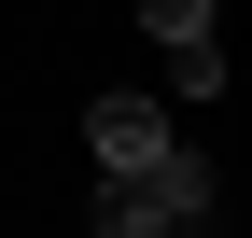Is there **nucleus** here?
<instances>
[{
	"mask_svg": "<svg viewBox=\"0 0 252 238\" xmlns=\"http://www.w3.org/2000/svg\"><path fill=\"white\" fill-rule=\"evenodd\" d=\"M210 196H224V182H210V154H196V140H168L154 168H98V238H196Z\"/></svg>",
	"mask_w": 252,
	"mask_h": 238,
	"instance_id": "1",
	"label": "nucleus"
},
{
	"mask_svg": "<svg viewBox=\"0 0 252 238\" xmlns=\"http://www.w3.org/2000/svg\"><path fill=\"white\" fill-rule=\"evenodd\" d=\"M168 112H154V98H126V84H112V98H84V154H98V168H154V154H168Z\"/></svg>",
	"mask_w": 252,
	"mask_h": 238,
	"instance_id": "2",
	"label": "nucleus"
},
{
	"mask_svg": "<svg viewBox=\"0 0 252 238\" xmlns=\"http://www.w3.org/2000/svg\"><path fill=\"white\" fill-rule=\"evenodd\" d=\"M168 98H224V28L210 42H168Z\"/></svg>",
	"mask_w": 252,
	"mask_h": 238,
	"instance_id": "3",
	"label": "nucleus"
},
{
	"mask_svg": "<svg viewBox=\"0 0 252 238\" xmlns=\"http://www.w3.org/2000/svg\"><path fill=\"white\" fill-rule=\"evenodd\" d=\"M140 28L154 42H210V0H140Z\"/></svg>",
	"mask_w": 252,
	"mask_h": 238,
	"instance_id": "4",
	"label": "nucleus"
}]
</instances>
